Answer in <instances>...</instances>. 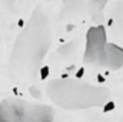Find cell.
<instances>
[{
    "label": "cell",
    "instance_id": "obj_1",
    "mask_svg": "<svg viewBox=\"0 0 123 122\" xmlns=\"http://www.w3.org/2000/svg\"><path fill=\"white\" fill-rule=\"evenodd\" d=\"M53 42L49 14L36 7L16 37L10 58L9 75L16 83H30L39 76L44 56Z\"/></svg>",
    "mask_w": 123,
    "mask_h": 122
},
{
    "label": "cell",
    "instance_id": "obj_2",
    "mask_svg": "<svg viewBox=\"0 0 123 122\" xmlns=\"http://www.w3.org/2000/svg\"><path fill=\"white\" fill-rule=\"evenodd\" d=\"M49 99L62 109L79 111L103 106L110 101V91L100 85H92L80 79H53L47 83Z\"/></svg>",
    "mask_w": 123,
    "mask_h": 122
},
{
    "label": "cell",
    "instance_id": "obj_3",
    "mask_svg": "<svg viewBox=\"0 0 123 122\" xmlns=\"http://www.w3.org/2000/svg\"><path fill=\"white\" fill-rule=\"evenodd\" d=\"M0 122H55L53 108L19 98L0 101Z\"/></svg>",
    "mask_w": 123,
    "mask_h": 122
},
{
    "label": "cell",
    "instance_id": "obj_4",
    "mask_svg": "<svg viewBox=\"0 0 123 122\" xmlns=\"http://www.w3.org/2000/svg\"><path fill=\"white\" fill-rule=\"evenodd\" d=\"M62 20H72L77 17H90L94 25H102L103 12L107 0H62Z\"/></svg>",
    "mask_w": 123,
    "mask_h": 122
},
{
    "label": "cell",
    "instance_id": "obj_5",
    "mask_svg": "<svg viewBox=\"0 0 123 122\" xmlns=\"http://www.w3.org/2000/svg\"><path fill=\"white\" fill-rule=\"evenodd\" d=\"M107 34L102 25H94L86 33V47L83 62L87 65H96L103 68L107 52Z\"/></svg>",
    "mask_w": 123,
    "mask_h": 122
},
{
    "label": "cell",
    "instance_id": "obj_6",
    "mask_svg": "<svg viewBox=\"0 0 123 122\" xmlns=\"http://www.w3.org/2000/svg\"><path fill=\"white\" fill-rule=\"evenodd\" d=\"M103 68L109 70H119L123 68V47L115 43H109Z\"/></svg>",
    "mask_w": 123,
    "mask_h": 122
},
{
    "label": "cell",
    "instance_id": "obj_7",
    "mask_svg": "<svg viewBox=\"0 0 123 122\" xmlns=\"http://www.w3.org/2000/svg\"><path fill=\"white\" fill-rule=\"evenodd\" d=\"M109 25L116 34H123V1H116L112 7V19Z\"/></svg>",
    "mask_w": 123,
    "mask_h": 122
},
{
    "label": "cell",
    "instance_id": "obj_8",
    "mask_svg": "<svg viewBox=\"0 0 123 122\" xmlns=\"http://www.w3.org/2000/svg\"><path fill=\"white\" fill-rule=\"evenodd\" d=\"M77 47H79V40H77V39H73V40H70V42L62 45L60 47L57 49V56L62 58V59L70 58V56H73V55L76 53Z\"/></svg>",
    "mask_w": 123,
    "mask_h": 122
},
{
    "label": "cell",
    "instance_id": "obj_9",
    "mask_svg": "<svg viewBox=\"0 0 123 122\" xmlns=\"http://www.w3.org/2000/svg\"><path fill=\"white\" fill-rule=\"evenodd\" d=\"M29 93H30L34 99H40V98H42V92H40V89H39L37 86H34V85H30Z\"/></svg>",
    "mask_w": 123,
    "mask_h": 122
},
{
    "label": "cell",
    "instance_id": "obj_10",
    "mask_svg": "<svg viewBox=\"0 0 123 122\" xmlns=\"http://www.w3.org/2000/svg\"><path fill=\"white\" fill-rule=\"evenodd\" d=\"M39 76H40V79L44 81L49 76V66H42L40 68V72H39Z\"/></svg>",
    "mask_w": 123,
    "mask_h": 122
},
{
    "label": "cell",
    "instance_id": "obj_11",
    "mask_svg": "<svg viewBox=\"0 0 123 122\" xmlns=\"http://www.w3.org/2000/svg\"><path fill=\"white\" fill-rule=\"evenodd\" d=\"M115 102L113 101H107L105 105H103V112H110V111H113L115 109Z\"/></svg>",
    "mask_w": 123,
    "mask_h": 122
},
{
    "label": "cell",
    "instance_id": "obj_12",
    "mask_svg": "<svg viewBox=\"0 0 123 122\" xmlns=\"http://www.w3.org/2000/svg\"><path fill=\"white\" fill-rule=\"evenodd\" d=\"M83 73H85V69H83V68H80V69L77 70V73H76V76H77V79H80V78L83 76Z\"/></svg>",
    "mask_w": 123,
    "mask_h": 122
},
{
    "label": "cell",
    "instance_id": "obj_13",
    "mask_svg": "<svg viewBox=\"0 0 123 122\" xmlns=\"http://www.w3.org/2000/svg\"><path fill=\"white\" fill-rule=\"evenodd\" d=\"M122 122H123V119H122Z\"/></svg>",
    "mask_w": 123,
    "mask_h": 122
}]
</instances>
